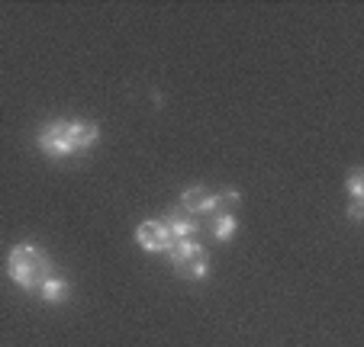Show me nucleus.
<instances>
[{"mask_svg":"<svg viewBox=\"0 0 364 347\" xmlns=\"http://www.w3.org/2000/svg\"><path fill=\"white\" fill-rule=\"evenodd\" d=\"M97 138H100V129L94 123H48L46 129L39 132L36 145H39L42 155L55 158H71V155H84L87 148H94Z\"/></svg>","mask_w":364,"mask_h":347,"instance_id":"nucleus-1","label":"nucleus"},{"mask_svg":"<svg viewBox=\"0 0 364 347\" xmlns=\"http://www.w3.org/2000/svg\"><path fill=\"white\" fill-rule=\"evenodd\" d=\"M242 203V193L239 190H220L216 193V216H235V209H239Z\"/></svg>","mask_w":364,"mask_h":347,"instance_id":"nucleus-8","label":"nucleus"},{"mask_svg":"<svg viewBox=\"0 0 364 347\" xmlns=\"http://www.w3.org/2000/svg\"><path fill=\"white\" fill-rule=\"evenodd\" d=\"M348 216H351V222H361V216H364V206H361V199H351V206H348Z\"/></svg>","mask_w":364,"mask_h":347,"instance_id":"nucleus-11","label":"nucleus"},{"mask_svg":"<svg viewBox=\"0 0 364 347\" xmlns=\"http://www.w3.org/2000/svg\"><path fill=\"white\" fill-rule=\"evenodd\" d=\"M213 235H216V238H220V241L232 238V235H235V216H216Z\"/></svg>","mask_w":364,"mask_h":347,"instance_id":"nucleus-9","label":"nucleus"},{"mask_svg":"<svg viewBox=\"0 0 364 347\" xmlns=\"http://www.w3.org/2000/svg\"><path fill=\"white\" fill-rule=\"evenodd\" d=\"M136 241L145 248V251H168L171 248V238H168V228L161 222H155V219H149V222H142L136 228Z\"/></svg>","mask_w":364,"mask_h":347,"instance_id":"nucleus-4","label":"nucleus"},{"mask_svg":"<svg viewBox=\"0 0 364 347\" xmlns=\"http://www.w3.org/2000/svg\"><path fill=\"white\" fill-rule=\"evenodd\" d=\"M168 258H171L174 270L181 273L184 280H203L210 273V260H206V251L197 245L193 238H184V241H174L168 248Z\"/></svg>","mask_w":364,"mask_h":347,"instance_id":"nucleus-3","label":"nucleus"},{"mask_svg":"<svg viewBox=\"0 0 364 347\" xmlns=\"http://www.w3.org/2000/svg\"><path fill=\"white\" fill-rule=\"evenodd\" d=\"M7 277L14 280L16 286H23V290H39V286L52 277V260H48V254L42 251L39 245L23 241L7 258Z\"/></svg>","mask_w":364,"mask_h":347,"instance_id":"nucleus-2","label":"nucleus"},{"mask_svg":"<svg viewBox=\"0 0 364 347\" xmlns=\"http://www.w3.org/2000/svg\"><path fill=\"white\" fill-rule=\"evenodd\" d=\"M364 184H361V174H358V170H355V174H351V177H348V193H351V199H361L364 197Z\"/></svg>","mask_w":364,"mask_h":347,"instance_id":"nucleus-10","label":"nucleus"},{"mask_svg":"<svg viewBox=\"0 0 364 347\" xmlns=\"http://www.w3.org/2000/svg\"><path fill=\"white\" fill-rule=\"evenodd\" d=\"M161 225L168 228V238L174 241H184V238H193V231H197V219L191 216V212L184 209H171L165 219H161Z\"/></svg>","mask_w":364,"mask_h":347,"instance_id":"nucleus-5","label":"nucleus"},{"mask_svg":"<svg viewBox=\"0 0 364 347\" xmlns=\"http://www.w3.org/2000/svg\"><path fill=\"white\" fill-rule=\"evenodd\" d=\"M68 293H71V283L62 277H48L46 283L39 286V296L48 302V306H62V302L68 299Z\"/></svg>","mask_w":364,"mask_h":347,"instance_id":"nucleus-7","label":"nucleus"},{"mask_svg":"<svg viewBox=\"0 0 364 347\" xmlns=\"http://www.w3.org/2000/svg\"><path fill=\"white\" fill-rule=\"evenodd\" d=\"M181 209L191 212V216H203V212H213V209H216V193L206 190V187H191V190H184Z\"/></svg>","mask_w":364,"mask_h":347,"instance_id":"nucleus-6","label":"nucleus"}]
</instances>
